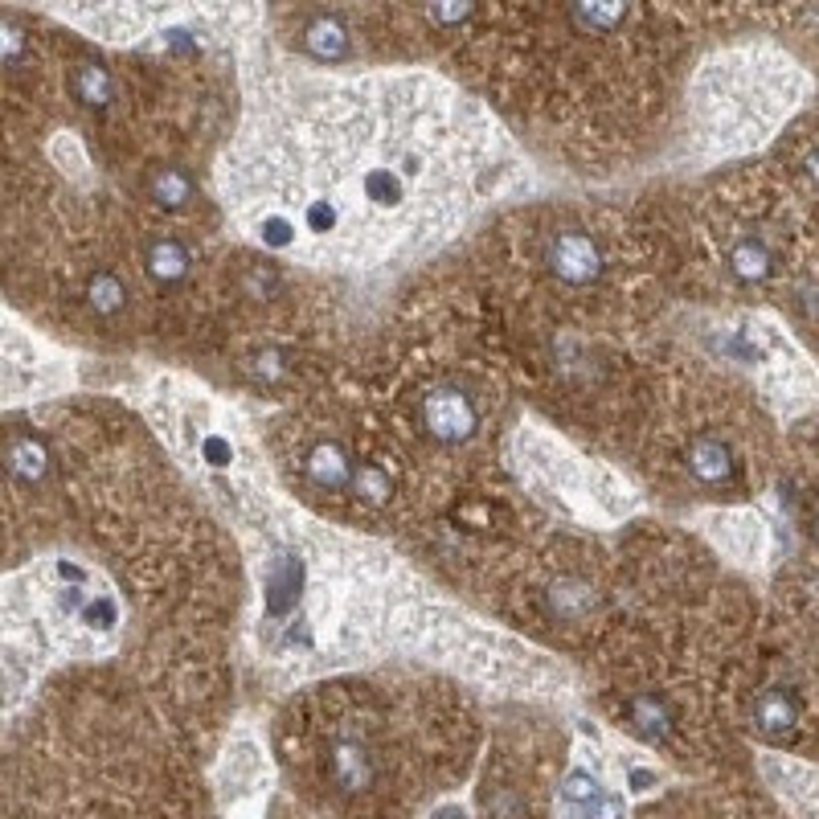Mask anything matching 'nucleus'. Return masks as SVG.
Instances as JSON below:
<instances>
[{"mask_svg": "<svg viewBox=\"0 0 819 819\" xmlns=\"http://www.w3.org/2000/svg\"><path fill=\"white\" fill-rule=\"evenodd\" d=\"M422 427L434 443L443 446H463L479 434V406H475L472 389L460 381H439V386L422 398Z\"/></svg>", "mask_w": 819, "mask_h": 819, "instance_id": "1", "label": "nucleus"}, {"mask_svg": "<svg viewBox=\"0 0 819 819\" xmlns=\"http://www.w3.org/2000/svg\"><path fill=\"white\" fill-rule=\"evenodd\" d=\"M549 271L553 279L570 283V288H586L603 274L606 259H603V246L599 238L586 230H561L553 243H549Z\"/></svg>", "mask_w": 819, "mask_h": 819, "instance_id": "2", "label": "nucleus"}, {"mask_svg": "<svg viewBox=\"0 0 819 819\" xmlns=\"http://www.w3.org/2000/svg\"><path fill=\"white\" fill-rule=\"evenodd\" d=\"M328 778L341 795H365L374 787L377 766L374 754L360 737H332L328 746Z\"/></svg>", "mask_w": 819, "mask_h": 819, "instance_id": "3", "label": "nucleus"}, {"mask_svg": "<svg viewBox=\"0 0 819 819\" xmlns=\"http://www.w3.org/2000/svg\"><path fill=\"white\" fill-rule=\"evenodd\" d=\"M799 721H804V701L799 692L783 689V685H770L766 692H758L754 701V725L766 742H790L799 733Z\"/></svg>", "mask_w": 819, "mask_h": 819, "instance_id": "4", "label": "nucleus"}, {"mask_svg": "<svg viewBox=\"0 0 819 819\" xmlns=\"http://www.w3.org/2000/svg\"><path fill=\"white\" fill-rule=\"evenodd\" d=\"M300 50L316 62H341L353 50V33L336 13H320L300 30Z\"/></svg>", "mask_w": 819, "mask_h": 819, "instance_id": "5", "label": "nucleus"}, {"mask_svg": "<svg viewBox=\"0 0 819 819\" xmlns=\"http://www.w3.org/2000/svg\"><path fill=\"white\" fill-rule=\"evenodd\" d=\"M685 463H689L692 479H697V484H709V488L730 484L733 475H737V460H733L730 443H725V439H713V434L697 439V443L689 446Z\"/></svg>", "mask_w": 819, "mask_h": 819, "instance_id": "6", "label": "nucleus"}, {"mask_svg": "<svg viewBox=\"0 0 819 819\" xmlns=\"http://www.w3.org/2000/svg\"><path fill=\"white\" fill-rule=\"evenodd\" d=\"M353 472H357V463H353V455H348L341 443H332V439H324V443H316L308 455H303V475L312 479V484H320V488H348L353 484Z\"/></svg>", "mask_w": 819, "mask_h": 819, "instance_id": "7", "label": "nucleus"}, {"mask_svg": "<svg viewBox=\"0 0 819 819\" xmlns=\"http://www.w3.org/2000/svg\"><path fill=\"white\" fill-rule=\"evenodd\" d=\"M71 90H74V99H78V107H87L95 116H103V111L116 103V78H111V71L95 58L74 62Z\"/></svg>", "mask_w": 819, "mask_h": 819, "instance_id": "8", "label": "nucleus"}, {"mask_svg": "<svg viewBox=\"0 0 819 819\" xmlns=\"http://www.w3.org/2000/svg\"><path fill=\"white\" fill-rule=\"evenodd\" d=\"M144 271L157 279L160 288H176V283H185L188 271H193V255H188L185 243L160 238V243H152L144 250Z\"/></svg>", "mask_w": 819, "mask_h": 819, "instance_id": "9", "label": "nucleus"}, {"mask_svg": "<svg viewBox=\"0 0 819 819\" xmlns=\"http://www.w3.org/2000/svg\"><path fill=\"white\" fill-rule=\"evenodd\" d=\"M4 463H9L13 479H25V484H37V479L50 475V451H45L37 439H30V434L9 439V446H4Z\"/></svg>", "mask_w": 819, "mask_h": 819, "instance_id": "10", "label": "nucleus"}, {"mask_svg": "<svg viewBox=\"0 0 819 819\" xmlns=\"http://www.w3.org/2000/svg\"><path fill=\"white\" fill-rule=\"evenodd\" d=\"M128 303H131V291H128V283H123V274H116V271L90 274L87 308L95 316H119V312H128Z\"/></svg>", "mask_w": 819, "mask_h": 819, "instance_id": "11", "label": "nucleus"}, {"mask_svg": "<svg viewBox=\"0 0 819 819\" xmlns=\"http://www.w3.org/2000/svg\"><path fill=\"white\" fill-rule=\"evenodd\" d=\"M635 0H574V13L582 30L594 33H615L618 25H627Z\"/></svg>", "mask_w": 819, "mask_h": 819, "instance_id": "12", "label": "nucleus"}, {"mask_svg": "<svg viewBox=\"0 0 819 819\" xmlns=\"http://www.w3.org/2000/svg\"><path fill=\"white\" fill-rule=\"evenodd\" d=\"M730 271L742 283H766L770 271H775V259H770L766 243H758V238H737L730 250Z\"/></svg>", "mask_w": 819, "mask_h": 819, "instance_id": "13", "label": "nucleus"}, {"mask_svg": "<svg viewBox=\"0 0 819 819\" xmlns=\"http://www.w3.org/2000/svg\"><path fill=\"white\" fill-rule=\"evenodd\" d=\"M632 725L644 733L647 742H664L672 733V709L660 697H635L632 701Z\"/></svg>", "mask_w": 819, "mask_h": 819, "instance_id": "14", "label": "nucleus"}, {"mask_svg": "<svg viewBox=\"0 0 819 819\" xmlns=\"http://www.w3.org/2000/svg\"><path fill=\"white\" fill-rule=\"evenodd\" d=\"M348 488L357 492V500L365 504V508H386V504L394 500V479H389L381 467H357Z\"/></svg>", "mask_w": 819, "mask_h": 819, "instance_id": "15", "label": "nucleus"}, {"mask_svg": "<svg viewBox=\"0 0 819 819\" xmlns=\"http://www.w3.org/2000/svg\"><path fill=\"white\" fill-rule=\"evenodd\" d=\"M152 197H157L160 209H185L188 197H193V181L181 169H164V173L152 176Z\"/></svg>", "mask_w": 819, "mask_h": 819, "instance_id": "16", "label": "nucleus"}, {"mask_svg": "<svg viewBox=\"0 0 819 819\" xmlns=\"http://www.w3.org/2000/svg\"><path fill=\"white\" fill-rule=\"evenodd\" d=\"M30 54V33L17 17L0 13V71H13Z\"/></svg>", "mask_w": 819, "mask_h": 819, "instance_id": "17", "label": "nucleus"}, {"mask_svg": "<svg viewBox=\"0 0 819 819\" xmlns=\"http://www.w3.org/2000/svg\"><path fill=\"white\" fill-rule=\"evenodd\" d=\"M422 9L439 30H460L463 21L472 17L475 0H422Z\"/></svg>", "mask_w": 819, "mask_h": 819, "instance_id": "18", "label": "nucleus"}, {"mask_svg": "<svg viewBox=\"0 0 819 819\" xmlns=\"http://www.w3.org/2000/svg\"><path fill=\"white\" fill-rule=\"evenodd\" d=\"M599 790H603L599 778L586 775V770H574V775H565V783H561V804H565V811H574V807L590 804Z\"/></svg>", "mask_w": 819, "mask_h": 819, "instance_id": "19", "label": "nucleus"}, {"mask_svg": "<svg viewBox=\"0 0 819 819\" xmlns=\"http://www.w3.org/2000/svg\"><path fill=\"white\" fill-rule=\"evenodd\" d=\"M570 819H623V799H618V795H611V790H599L590 804L574 807V811H570Z\"/></svg>", "mask_w": 819, "mask_h": 819, "instance_id": "20", "label": "nucleus"}, {"mask_svg": "<svg viewBox=\"0 0 819 819\" xmlns=\"http://www.w3.org/2000/svg\"><path fill=\"white\" fill-rule=\"evenodd\" d=\"M632 787H635V790L656 787V775H647V770H635V775H632Z\"/></svg>", "mask_w": 819, "mask_h": 819, "instance_id": "21", "label": "nucleus"}, {"mask_svg": "<svg viewBox=\"0 0 819 819\" xmlns=\"http://www.w3.org/2000/svg\"><path fill=\"white\" fill-rule=\"evenodd\" d=\"M434 819H467V816H463L460 807H443V811H439Z\"/></svg>", "mask_w": 819, "mask_h": 819, "instance_id": "22", "label": "nucleus"}]
</instances>
